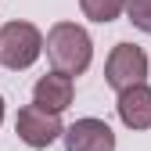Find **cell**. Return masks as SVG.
<instances>
[{
	"label": "cell",
	"mask_w": 151,
	"mask_h": 151,
	"mask_svg": "<svg viewBox=\"0 0 151 151\" xmlns=\"http://www.w3.org/2000/svg\"><path fill=\"white\" fill-rule=\"evenodd\" d=\"M47 58L54 65V72H65V76H83L93 61V40L83 25L76 22H58L50 25L47 32Z\"/></svg>",
	"instance_id": "6da1fadb"
},
{
	"label": "cell",
	"mask_w": 151,
	"mask_h": 151,
	"mask_svg": "<svg viewBox=\"0 0 151 151\" xmlns=\"http://www.w3.org/2000/svg\"><path fill=\"white\" fill-rule=\"evenodd\" d=\"M43 32L32 22H4L0 25V65L11 72H22L36 65V58L43 54Z\"/></svg>",
	"instance_id": "7a4b0ae2"
},
{
	"label": "cell",
	"mask_w": 151,
	"mask_h": 151,
	"mask_svg": "<svg viewBox=\"0 0 151 151\" xmlns=\"http://www.w3.org/2000/svg\"><path fill=\"white\" fill-rule=\"evenodd\" d=\"M144 76H147V54L144 47L137 43H115L108 54V61H104V83L111 90H129V86H140L144 83Z\"/></svg>",
	"instance_id": "3957f363"
},
{
	"label": "cell",
	"mask_w": 151,
	"mask_h": 151,
	"mask_svg": "<svg viewBox=\"0 0 151 151\" xmlns=\"http://www.w3.org/2000/svg\"><path fill=\"white\" fill-rule=\"evenodd\" d=\"M14 133L29 147H50L58 137H65V126H61V115H54L40 104H25V108H18Z\"/></svg>",
	"instance_id": "277c9868"
},
{
	"label": "cell",
	"mask_w": 151,
	"mask_h": 151,
	"mask_svg": "<svg viewBox=\"0 0 151 151\" xmlns=\"http://www.w3.org/2000/svg\"><path fill=\"white\" fill-rule=\"evenodd\" d=\"M61 140L65 151H115V133L104 119H76Z\"/></svg>",
	"instance_id": "5b68a950"
},
{
	"label": "cell",
	"mask_w": 151,
	"mask_h": 151,
	"mask_svg": "<svg viewBox=\"0 0 151 151\" xmlns=\"http://www.w3.org/2000/svg\"><path fill=\"white\" fill-rule=\"evenodd\" d=\"M72 97H76V83H72V76H65V72H47L32 86V104L54 111V115H61V111L72 104Z\"/></svg>",
	"instance_id": "8992f818"
},
{
	"label": "cell",
	"mask_w": 151,
	"mask_h": 151,
	"mask_svg": "<svg viewBox=\"0 0 151 151\" xmlns=\"http://www.w3.org/2000/svg\"><path fill=\"white\" fill-rule=\"evenodd\" d=\"M115 108H119V119L126 129H151V86L147 83L122 90Z\"/></svg>",
	"instance_id": "52a82bcc"
},
{
	"label": "cell",
	"mask_w": 151,
	"mask_h": 151,
	"mask_svg": "<svg viewBox=\"0 0 151 151\" xmlns=\"http://www.w3.org/2000/svg\"><path fill=\"white\" fill-rule=\"evenodd\" d=\"M126 4H129V0H79L83 14L90 18V22H101V25L115 22V18L126 11Z\"/></svg>",
	"instance_id": "ba28073f"
},
{
	"label": "cell",
	"mask_w": 151,
	"mask_h": 151,
	"mask_svg": "<svg viewBox=\"0 0 151 151\" xmlns=\"http://www.w3.org/2000/svg\"><path fill=\"white\" fill-rule=\"evenodd\" d=\"M126 18L140 32H151V0H129L126 4Z\"/></svg>",
	"instance_id": "9c48e42d"
},
{
	"label": "cell",
	"mask_w": 151,
	"mask_h": 151,
	"mask_svg": "<svg viewBox=\"0 0 151 151\" xmlns=\"http://www.w3.org/2000/svg\"><path fill=\"white\" fill-rule=\"evenodd\" d=\"M0 122H4V97H0Z\"/></svg>",
	"instance_id": "30bf717a"
}]
</instances>
